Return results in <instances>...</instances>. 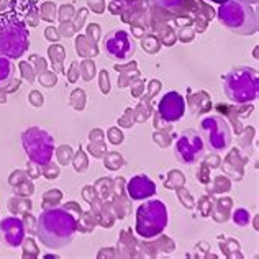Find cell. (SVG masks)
<instances>
[{"label":"cell","instance_id":"cell-1","mask_svg":"<svg viewBox=\"0 0 259 259\" xmlns=\"http://www.w3.org/2000/svg\"><path fill=\"white\" fill-rule=\"evenodd\" d=\"M77 230V220L66 208H50L38 217L36 235L50 249L67 246Z\"/></svg>","mask_w":259,"mask_h":259},{"label":"cell","instance_id":"cell-2","mask_svg":"<svg viewBox=\"0 0 259 259\" xmlns=\"http://www.w3.org/2000/svg\"><path fill=\"white\" fill-rule=\"evenodd\" d=\"M218 20L220 23L236 35H254L257 31V12L248 4L238 0H227L218 7Z\"/></svg>","mask_w":259,"mask_h":259},{"label":"cell","instance_id":"cell-3","mask_svg":"<svg viewBox=\"0 0 259 259\" xmlns=\"http://www.w3.org/2000/svg\"><path fill=\"white\" fill-rule=\"evenodd\" d=\"M223 91L236 104H249L256 100L259 92L257 71L248 66L233 67L223 79Z\"/></svg>","mask_w":259,"mask_h":259},{"label":"cell","instance_id":"cell-4","mask_svg":"<svg viewBox=\"0 0 259 259\" xmlns=\"http://www.w3.org/2000/svg\"><path fill=\"white\" fill-rule=\"evenodd\" d=\"M30 33L17 18H0V56L18 59L28 51Z\"/></svg>","mask_w":259,"mask_h":259},{"label":"cell","instance_id":"cell-5","mask_svg":"<svg viewBox=\"0 0 259 259\" xmlns=\"http://www.w3.org/2000/svg\"><path fill=\"white\" fill-rule=\"evenodd\" d=\"M167 227V208L161 200H146L136 210V233L151 240L161 235Z\"/></svg>","mask_w":259,"mask_h":259},{"label":"cell","instance_id":"cell-6","mask_svg":"<svg viewBox=\"0 0 259 259\" xmlns=\"http://www.w3.org/2000/svg\"><path fill=\"white\" fill-rule=\"evenodd\" d=\"M22 143L26 156L38 166H48L54 154V140L53 136L38 126L25 130L22 135Z\"/></svg>","mask_w":259,"mask_h":259},{"label":"cell","instance_id":"cell-7","mask_svg":"<svg viewBox=\"0 0 259 259\" xmlns=\"http://www.w3.org/2000/svg\"><path fill=\"white\" fill-rule=\"evenodd\" d=\"M200 132L207 146L215 153L225 151L231 143V130L227 120L220 115H210L200 121Z\"/></svg>","mask_w":259,"mask_h":259},{"label":"cell","instance_id":"cell-8","mask_svg":"<svg viewBox=\"0 0 259 259\" xmlns=\"http://www.w3.org/2000/svg\"><path fill=\"white\" fill-rule=\"evenodd\" d=\"M205 146L195 130H186L174 145V154L182 164H194L203 158Z\"/></svg>","mask_w":259,"mask_h":259},{"label":"cell","instance_id":"cell-9","mask_svg":"<svg viewBox=\"0 0 259 259\" xmlns=\"http://www.w3.org/2000/svg\"><path fill=\"white\" fill-rule=\"evenodd\" d=\"M104 48L108 58L123 63V61H128L135 54L136 45L133 36L128 31L115 28L107 33L104 39Z\"/></svg>","mask_w":259,"mask_h":259},{"label":"cell","instance_id":"cell-10","mask_svg":"<svg viewBox=\"0 0 259 259\" xmlns=\"http://www.w3.org/2000/svg\"><path fill=\"white\" fill-rule=\"evenodd\" d=\"M186 113V100L176 91H171L162 95L158 107V115L164 123H172L184 117Z\"/></svg>","mask_w":259,"mask_h":259},{"label":"cell","instance_id":"cell-11","mask_svg":"<svg viewBox=\"0 0 259 259\" xmlns=\"http://www.w3.org/2000/svg\"><path fill=\"white\" fill-rule=\"evenodd\" d=\"M0 233L10 248L22 246L25 241V225L18 217H5L0 222Z\"/></svg>","mask_w":259,"mask_h":259},{"label":"cell","instance_id":"cell-12","mask_svg":"<svg viewBox=\"0 0 259 259\" xmlns=\"http://www.w3.org/2000/svg\"><path fill=\"white\" fill-rule=\"evenodd\" d=\"M126 192L130 195V199L143 200V199H148V197H153L156 194V186L146 174H138L128 181Z\"/></svg>","mask_w":259,"mask_h":259},{"label":"cell","instance_id":"cell-13","mask_svg":"<svg viewBox=\"0 0 259 259\" xmlns=\"http://www.w3.org/2000/svg\"><path fill=\"white\" fill-rule=\"evenodd\" d=\"M13 71H15V67L12 64V59L0 56V87L10 82L13 77Z\"/></svg>","mask_w":259,"mask_h":259},{"label":"cell","instance_id":"cell-14","mask_svg":"<svg viewBox=\"0 0 259 259\" xmlns=\"http://www.w3.org/2000/svg\"><path fill=\"white\" fill-rule=\"evenodd\" d=\"M149 5L154 7V9H161V10H167V12H179L184 5H186L187 0H148Z\"/></svg>","mask_w":259,"mask_h":259},{"label":"cell","instance_id":"cell-15","mask_svg":"<svg viewBox=\"0 0 259 259\" xmlns=\"http://www.w3.org/2000/svg\"><path fill=\"white\" fill-rule=\"evenodd\" d=\"M233 220H235L236 225H240V227H244V225H248V222H249V213L244 208H240V210H236V212H235Z\"/></svg>","mask_w":259,"mask_h":259},{"label":"cell","instance_id":"cell-16","mask_svg":"<svg viewBox=\"0 0 259 259\" xmlns=\"http://www.w3.org/2000/svg\"><path fill=\"white\" fill-rule=\"evenodd\" d=\"M238 2H243V4H248V5H256L257 0H238Z\"/></svg>","mask_w":259,"mask_h":259},{"label":"cell","instance_id":"cell-17","mask_svg":"<svg viewBox=\"0 0 259 259\" xmlns=\"http://www.w3.org/2000/svg\"><path fill=\"white\" fill-rule=\"evenodd\" d=\"M118 4H121V5H130V4H133L135 0H117Z\"/></svg>","mask_w":259,"mask_h":259},{"label":"cell","instance_id":"cell-18","mask_svg":"<svg viewBox=\"0 0 259 259\" xmlns=\"http://www.w3.org/2000/svg\"><path fill=\"white\" fill-rule=\"evenodd\" d=\"M210 2H217V4H223V2H227V0H210Z\"/></svg>","mask_w":259,"mask_h":259}]
</instances>
